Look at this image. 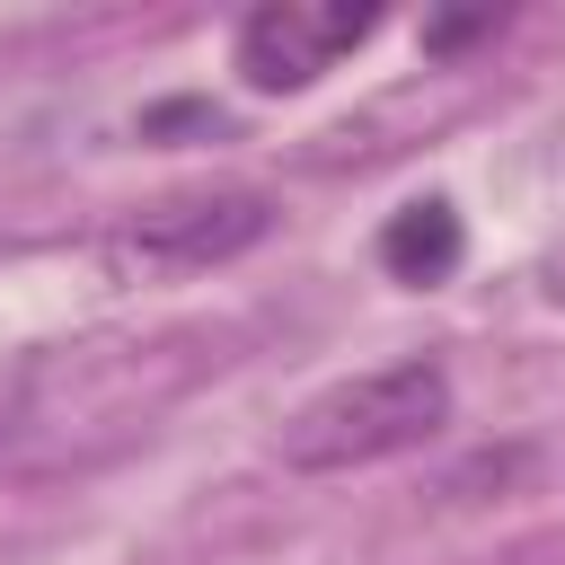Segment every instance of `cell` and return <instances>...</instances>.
Segmentation results:
<instances>
[{
    "label": "cell",
    "instance_id": "3",
    "mask_svg": "<svg viewBox=\"0 0 565 565\" xmlns=\"http://www.w3.org/2000/svg\"><path fill=\"white\" fill-rule=\"evenodd\" d=\"M380 35V9L371 0H265L238 18V79L282 97V88H309L318 71H335L353 44Z\"/></svg>",
    "mask_w": 565,
    "mask_h": 565
},
{
    "label": "cell",
    "instance_id": "5",
    "mask_svg": "<svg viewBox=\"0 0 565 565\" xmlns=\"http://www.w3.org/2000/svg\"><path fill=\"white\" fill-rule=\"evenodd\" d=\"M477 26H494V18H441V26H433V44H468Z\"/></svg>",
    "mask_w": 565,
    "mask_h": 565
},
{
    "label": "cell",
    "instance_id": "2",
    "mask_svg": "<svg viewBox=\"0 0 565 565\" xmlns=\"http://www.w3.org/2000/svg\"><path fill=\"white\" fill-rule=\"evenodd\" d=\"M274 230V194L256 185H194V194H159L115 230V265H159V274H194V265H230Z\"/></svg>",
    "mask_w": 565,
    "mask_h": 565
},
{
    "label": "cell",
    "instance_id": "1",
    "mask_svg": "<svg viewBox=\"0 0 565 565\" xmlns=\"http://www.w3.org/2000/svg\"><path fill=\"white\" fill-rule=\"evenodd\" d=\"M441 424H450V371L415 353V362H380V371H362V380L318 388V397L282 424L274 450H282V468H300V477H344V468L424 450Z\"/></svg>",
    "mask_w": 565,
    "mask_h": 565
},
{
    "label": "cell",
    "instance_id": "4",
    "mask_svg": "<svg viewBox=\"0 0 565 565\" xmlns=\"http://www.w3.org/2000/svg\"><path fill=\"white\" fill-rule=\"evenodd\" d=\"M459 256H468V230H459V212H450L441 194L388 212V230H380V265H388L397 282H424V291H433V282L459 274Z\"/></svg>",
    "mask_w": 565,
    "mask_h": 565
}]
</instances>
